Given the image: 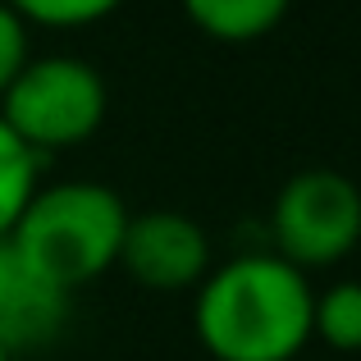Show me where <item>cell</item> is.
<instances>
[{
	"label": "cell",
	"mask_w": 361,
	"mask_h": 361,
	"mask_svg": "<svg viewBox=\"0 0 361 361\" xmlns=\"http://www.w3.org/2000/svg\"><path fill=\"white\" fill-rule=\"evenodd\" d=\"M316 288L265 247L211 265L192 298V334L215 361H293L311 343Z\"/></svg>",
	"instance_id": "cell-1"
},
{
	"label": "cell",
	"mask_w": 361,
	"mask_h": 361,
	"mask_svg": "<svg viewBox=\"0 0 361 361\" xmlns=\"http://www.w3.org/2000/svg\"><path fill=\"white\" fill-rule=\"evenodd\" d=\"M123 229H128V206L115 188L69 178L37 188L18 224L9 229V247L42 283L69 298L73 288L119 265Z\"/></svg>",
	"instance_id": "cell-2"
},
{
	"label": "cell",
	"mask_w": 361,
	"mask_h": 361,
	"mask_svg": "<svg viewBox=\"0 0 361 361\" xmlns=\"http://www.w3.org/2000/svg\"><path fill=\"white\" fill-rule=\"evenodd\" d=\"M106 78L78 55H32L0 97V119L27 151H64L106 123Z\"/></svg>",
	"instance_id": "cell-3"
},
{
	"label": "cell",
	"mask_w": 361,
	"mask_h": 361,
	"mask_svg": "<svg viewBox=\"0 0 361 361\" xmlns=\"http://www.w3.org/2000/svg\"><path fill=\"white\" fill-rule=\"evenodd\" d=\"M361 243V188L338 169H302L270 202V252L293 270H329Z\"/></svg>",
	"instance_id": "cell-4"
},
{
	"label": "cell",
	"mask_w": 361,
	"mask_h": 361,
	"mask_svg": "<svg viewBox=\"0 0 361 361\" xmlns=\"http://www.w3.org/2000/svg\"><path fill=\"white\" fill-rule=\"evenodd\" d=\"M119 270L151 293H183L211 274V238L183 211L128 215Z\"/></svg>",
	"instance_id": "cell-5"
},
{
	"label": "cell",
	"mask_w": 361,
	"mask_h": 361,
	"mask_svg": "<svg viewBox=\"0 0 361 361\" xmlns=\"http://www.w3.org/2000/svg\"><path fill=\"white\" fill-rule=\"evenodd\" d=\"M64 325H69V298L37 279L9 238H0V348L9 357L32 353L55 343Z\"/></svg>",
	"instance_id": "cell-6"
},
{
	"label": "cell",
	"mask_w": 361,
	"mask_h": 361,
	"mask_svg": "<svg viewBox=\"0 0 361 361\" xmlns=\"http://www.w3.org/2000/svg\"><path fill=\"white\" fill-rule=\"evenodd\" d=\"M293 0H183L188 23L224 46H247L283 23Z\"/></svg>",
	"instance_id": "cell-7"
},
{
	"label": "cell",
	"mask_w": 361,
	"mask_h": 361,
	"mask_svg": "<svg viewBox=\"0 0 361 361\" xmlns=\"http://www.w3.org/2000/svg\"><path fill=\"white\" fill-rule=\"evenodd\" d=\"M311 338H320L334 353H361V279H338L325 293H316Z\"/></svg>",
	"instance_id": "cell-8"
},
{
	"label": "cell",
	"mask_w": 361,
	"mask_h": 361,
	"mask_svg": "<svg viewBox=\"0 0 361 361\" xmlns=\"http://www.w3.org/2000/svg\"><path fill=\"white\" fill-rule=\"evenodd\" d=\"M37 188H42V156L27 151L0 119V238H9Z\"/></svg>",
	"instance_id": "cell-9"
},
{
	"label": "cell",
	"mask_w": 361,
	"mask_h": 361,
	"mask_svg": "<svg viewBox=\"0 0 361 361\" xmlns=\"http://www.w3.org/2000/svg\"><path fill=\"white\" fill-rule=\"evenodd\" d=\"M27 27H92L110 18L123 0H5Z\"/></svg>",
	"instance_id": "cell-10"
},
{
	"label": "cell",
	"mask_w": 361,
	"mask_h": 361,
	"mask_svg": "<svg viewBox=\"0 0 361 361\" xmlns=\"http://www.w3.org/2000/svg\"><path fill=\"white\" fill-rule=\"evenodd\" d=\"M27 32H32V27H27L23 18L0 0V97H5L9 82H14L18 73L27 69V60H32V42H27Z\"/></svg>",
	"instance_id": "cell-11"
},
{
	"label": "cell",
	"mask_w": 361,
	"mask_h": 361,
	"mask_svg": "<svg viewBox=\"0 0 361 361\" xmlns=\"http://www.w3.org/2000/svg\"><path fill=\"white\" fill-rule=\"evenodd\" d=\"M0 361H14V357H9V353H5V348H0Z\"/></svg>",
	"instance_id": "cell-12"
}]
</instances>
